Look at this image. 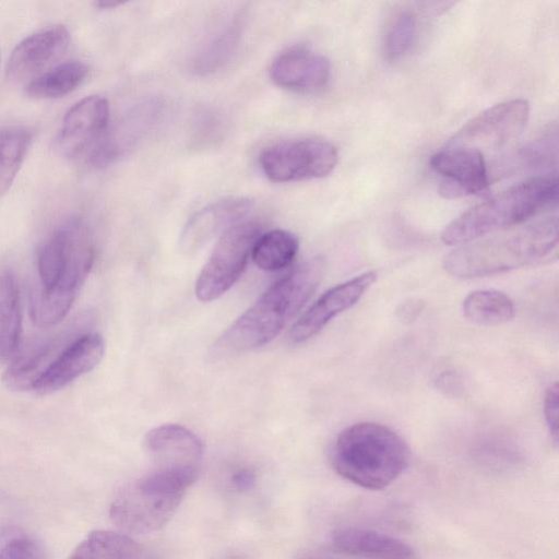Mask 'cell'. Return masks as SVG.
<instances>
[{
	"label": "cell",
	"instance_id": "cell-12",
	"mask_svg": "<svg viewBox=\"0 0 559 559\" xmlns=\"http://www.w3.org/2000/svg\"><path fill=\"white\" fill-rule=\"evenodd\" d=\"M145 450L152 461V469L178 472L198 477L203 444L190 429L166 424L150 430L144 439Z\"/></svg>",
	"mask_w": 559,
	"mask_h": 559
},
{
	"label": "cell",
	"instance_id": "cell-22",
	"mask_svg": "<svg viewBox=\"0 0 559 559\" xmlns=\"http://www.w3.org/2000/svg\"><path fill=\"white\" fill-rule=\"evenodd\" d=\"M22 331V313L16 278L11 271L0 273V359L15 353Z\"/></svg>",
	"mask_w": 559,
	"mask_h": 559
},
{
	"label": "cell",
	"instance_id": "cell-6",
	"mask_svg": "<svg viewBox=\"0 0 559 559\" xmlns=\"http://www.w3.org/2000/svg\"><path fill=\"white\" fill-rule=\"evenodd\" d=\"M195 480L185 473L151 469L117 492L109 507L110 519L124 533L155 532L170 520Z\"/></svg>",
	"mask_w": 559,
	"mask_h": 559
},
{
	"label": "cell",
	"instance_id": "cell-11",
	"mask_svg": "<svg viewBox=\"0 0 559 559\" xmlns=\"http://www.w3.org/2000/svg\"><path fill=\"white\" fill-rule=\"evenodd\" d=\"M70 40L71 34L63 24L50 25L26 36L8 60V78L25 86L52 68V63L68 49Z\"/></svg>",
	"mask_w": 559,
	"mask_h": 559
},
{
	"label": "cell",
	"instance_id": "cell-7",
	"mask_svg": "<svg viewBox=\"0 0 559 559\" xmlns=\"http://www.w3.org/2000/svg\"><path fill=\"white\" fill-rule=\"evenodd\" d=\"M261 230L259 222L241 221L222 234L197 278L198 299L215 300L239 280Z\"/></svg>",
	"mask_w": 559,
	"mask_h": 559
},
{
	"label": "cell",
	"instance_id": "cell-4",
	"mask_svg": "<svg viewBox=\"0 0 559 559\" xmlns=\"http://www.w3.org/2000/svg\"><path fill=\"white\" fill-rule=\"evenodd\" d=\"M411 452L405 440L379 423L362 421L337 436L331 454L335 472L369 490L392 484L408 466Z\"/></svg>",
	"mask_w": 559,
	"mask_h": 559
},
{
	"label": "cell",
	"instance_id": "cell-14",
	"mask_svg": "<svg viewBox=\"0 0 559 559\" xmlns=\"http://www.w3.org/2000/svg\"><path fill=\"white\" fill-rule=\"evenodd\" d=\"M377 280L365 272L324 292L295 322L289 332L293 343H304L318 334L334 317L356 305Z\"/></svg>",
	"mask_w": 559,
	"mask_h": 559
},
{
	"label": "cell",
	"instance_id": "cell-15",
	"mask_svg": "<svg viewBox=\"0 0 559 559\" xmlns=\"http://www.w3.org/2000/svg\"><path fill=\"white\" fill-rule=\"evenodd\" d=\"M105 353V341L97 333H87L66 346L48 366L34 386L41 394L70 384L94 369Z\"/></svg>",
	"mask_w": 559,
	"mask_h": 559
},
{
	"label": "cell",
	"instance_id": "cell-17",
	"mask_svg": "<svg viewBox=\"0 0 559 559\" xmlns=\"http://www.w3.org/2000/svg\"><path fill=\"white\" fill-rule=\"evenodd\" d=\"M269 72L277 86L299 93H312L329 83L331 64L319 53L305 48H292L274 59Z\"/></svg>",
	"mask_w": 559,
	"mask_h": 559
},
{
	"label": "cell",
	"instance_id": "cell-19",
	"mask_svg": "<svg viewBox=\"0 0 559 559\" xmlns=\"http://www.w3.org/2000/svg\"><path fill=\"white\" fill-rule=\"evenodd\" d=\"M335 554L365 559H416L414 549L403 540L364 527H343L332 535Z\"/></svg>",
	"mask_w": 559,
	"mask_h": 559
},
{
	"label": "cell",
	"instance_id": "cell-2",
	"mask_svg": "<svg viewBox=\"0 0 559 559\" xmlns=\"http://www.w3.org/2000/svg\"><path fill=\"white\" fill-rule=\"evenodd\" d=\"M324 273L325 263L320 257L296 266L228 328L218 346L229 352H247L271 342L302 309Z\"/></svg>",
	"mask_w": 559,
	"mask_h": 559
},
{
	"label": "cell",
	"instance_id": "cell-30",
	"mask_svg": "<svg viewBox=\"0 0 559 559\" xmlns=\"http://www.w3.org/2000/svg\"><path fill=\"white\" fill-rule=\"evenodd\" d=\"M0 559H48L43 545L28 535H17L4 543Z\"/></svg>",
	"mask_w": 559,
	"mask_h": 559
},
{
	"label": "cell",
	"instance_id": "cell-9",
	"mask_svg": "<svg viewBox=\"0 0 559 559\" xmlns=\"http://www.w3.org/2000/svg\"><path fill=\"white\" fill-rule=\"evenodd\" d=\"M530 117V104L522 98L493 105L466 122L447 143L485 151L502 148L524 130Z\"/></svg>",
	"mask_w": 559,
	"mask_h": 559
},
{
	"label": "cell",
	"instance_id": "cell-26",
	"mask_svg": "<svg viewBox=\"0 0 559 559\" xmlns=\"http://www.w3.org/2000/svg\"><path fill=\"white\" fill-rule=\"evenodd\" d=\"M33 133L25 127L0 128V198L13 183L28 148Z\"/></svg>",
	"mask_w": 559,
	"mask_h": 559
},
{
	"label": "cell",
	"instance_id": "cell-29",
	"mask_svg": "<svg viewBox=\"0 0 559 559\" xmlns=\"http://www.w3.org/2000/svg\"><path fill=\"white\" fill-rule=\"evenodd\" d=\"M530 143L521 153L524 167L540 169L557 163V130H549Z\"/></svg>",
	"mask_w": 559,
	"mask_h": 559
},
{
	"label": "cell",
	"instance_id": "cell-5",
	"mask_svg": "<svg viewBox=\"0 0 559 559\" xmlns=\"http://www.w3.org/2000/svg\"><path fill=\"white\" fill-rule=\"evenodd\" d=\"M557 194L556 173L530 178L462 213L444 227L441 239L460 246L521 225L555 203Z\"/></svg>",
	"mask_w": 559,
	"mask_h": 559
},
{
	"label": "cell",
	"instance_id": "cell-28",
	"mask_svg": "<svg viewBox=\"0 0 559 559\" xmlns=\"http://www.w3.org/2000/svg\"><path fill=\"white\" fill-rule=\"evenodd\" d=\"M416 37V19L408 11L393 20L384 38V53L389 60H397L412 48Z\"/></svg>",
	"mask_w": 559,
	"mask_h": 559
},
{
	"label": "cell",
	"instance_id": "cell-27",
	"mask_svg": "<svg viewBox=\"0 0 559 559\" xmlns=\"http://www.w3.org/2000/svg\"><path fill=\"white\" fill-rule=\"evenodd\" d=\"M55 343H43L23 353L8 368L3 381L15 390H34V386L48 366L56 358Z\"/></svg>",
	"mask_w": 559,
	"mask_h": 559
},
{
	"label": "cell",
	"instance_id": "cell-10",
	"mask_svg": "<svg viewBox=\"0 0 559 559\" xmlns=\"http://www.w3.org/2000/svg\"><path fill=\"white\" fill-rule=\"evenodd\" d=\"M110 121L109 104L100 95H90L75 103L64 115L56 138L61 155L87 159Z\"/></svg>",
	"mask_w": 559,
	"mask_h": 559
},
{
	"label": "cell",
	"instance_id": "cell-16",
	"mask_svg": "<svg viewBox=\"0 0 559 559\" xmlns=\"http://www.w3.org/2000/svg\"><path fill=\"white\" fill-rule=\"evenodd\" d=\"M253 202L242 197H230L210 203L195 212L179 237V249L186 254L200 250L213 237L241 222Z\"/></svg>",
	"mask_w": 559,
	"mask_h": 559
},
{
	"label": "cell",
	"instance_id": "cell-33",
	"mask_svg": "<svg viewBox=\"0 0 559 559\" xmlns=\"http://www.w3.org/2000/svg\"><path fill=\"white\" fill-rule=\"evenodd\" d=\"M257 483V475L252 469L240 468L230 476V484L238 491H247L252 489Z\"/></svg>",
	"mask_w": 559,
	"mask_h": 559
},
{
	"label": "cell",
	"instance_id": "cell-18",
	"mask_svg": "<svg viewBox=\"0 0 559 559\" xmlns=\"http://www.w3.org/2000/svg\"><path fill=\"white\" fill-rule=\"evenodd\" d=\"M157 112L158 104L147 100L135 105L117 122L109 121L103 138L85 162L100 167L123 156L151 127Z\"/></svg>",
	"mask_w": 559,
	"mask_h": 559
},
{
	"label": "cell",
	"instance_id": "cell-24",
	"mask_svg": "<svg viewBox=\"0 0 559 559\" xmlns=\"http://www.w3.org/2000/svg\"><path fill=\"white\" fill-rule=\"evenodd\" d=\"M462 311L475 324L498 325L513 319L515 307L513 300L503 292L477 289L464 298Z\"/></svg>",
	"mask_w": 559,
	"mask_h": 559
},
{
	"label": "cell",
	"instance_id": "cell-1",
	"mask_svg": "<svg viewBox=\"0 0 559 559\" xmlns=\"http://www.w3.org/2000/svg\"><path fill=\"white\" fill-rule=\"evenodd\" d=\"M94 254L92 233L82 218H70L51 233L38 253V286L31 298L36 325L50 328L63 320L91 272Z\"/></svg>",
	"mask_w": 559,
	"mask_h": 559
},
{
	"label": "cell",
	"instance_id": "cell-3",
	"mask_svg": "<svg viewBox=\"0 0 559 559\" xmlns=\"http://www.w3.org/2000/svg\"><path fill=\"white\" fill-rule=\"evenodd\" d=\"M499 231L457 246L444 257V270L462 278L499 274L542 260L558 243L556 216Z\"/></svg>",
	"mask_w": 559,
	"mask_h": 559
},
{
	"label": "cell",
	"instance_id": "cell-35",
	"mask_svg": "<svg viewBox=\"0 0 559 559\" xmlns=\"http://www.w3.org/2000/svg\"><path fill=\"white\" fill-rule=\"evenodd\" d=\"M95 4L100 9H108V8H115V7L119 5V4H121V2L110 1V0H102V1L96 2Z\"/></svg>",
	"mask_w": 559,
	"mask_h": 559
},
{
	"label": "cell",
	"instance_id": "cell-8",
	"mask_svg": "<svg viewBox=\"0 0 559 559\" xmlns=\"http://www.w3.org/2000/svg\"><path fill=\"white\" fill-rule=\"evenodd\" d=\"M337 159V150L330 142L301 139L270 145L261 153L259 163L271 181L290 182L325 177Z\"/></svg>",
	"mask_w": 559,
	"mask_h": 559
},
{
	"label": "cell",
	"instance_id": "cell-36",
	"mask_svg": "<svg viewBox=\"0 0 559 559\" xmlns=\"http://www.w3.org/2000/svg\"><path fill=\"white\" fill-rule=\"evenodd\" d=\"M336 555H338V554H336ZM338 556H340V558H337V559H365V558L349 557V556H343V555H338Z\"/></svg>",
	"mask_w": 559,
	"mask_h": 559
},
{
	"label": "cell",
	"instance_id": "cell-20",
	"mask_svg": "<svg viewBox=\"0 0 559 559\" xmlns=\"http://www.w3.org/2000/svg\"><path fill=\"white\" fill-rule=\"evenodd\" d=\"M242 31V14L235 12L214 26L199 45L191 59V70L198 75L211 74L229 61Z\"/></svg>",
	"mask_w": 559,
	"mask_h": 559
},
{
	"label": "cell",
	"instance_id": "cell-25",
	"mask_svg": "<svg viewBox=\"0 0 559 559\" xmlns=\"http://www.w3.org/2000/svg\"><path fill=\"white\" fill-rule=\"evenodd\" d=\"M299 242L297 237L284 229H272L257 238L251 258L264 271H280L295 259Z\"/></svg>",
	"mask_w": 559,
	"mask_h": 559
},
{
	"label": "cell",
	"instance_id": "cell-23",
	"mask_svg": "<svg viewBox=\"0 0 559 559\" xmlns=\"http://www.w3.org/2000/svg\"><path fill=\"white\" fill-rule=\"evenodd\" d=\"M87 66L80 60L53 66L25 87V94L36 99H53L74 91L85 79Z\"/></svg>",
	"mask_w": 559,
	"mask_h": 559
},
{
	"label": "cell",
	"instance_id": "cell-13",
	"mask_svg": "<svg viewBox=\"0 0 559 559\" xmlns=\"http://www.w3.org/2000/svg\"><path fill=\"white\" fill-rule=\"evenodd\" d=\"M430 166L442 177L439 191L444 198L481 193L489 186L485 155L475 150L445 145L431 156Z\"/></svg>",
	"mask_w": 559,
	"mask_h": 559
},
{
	"label": "cell",
	"instance_id": "cell-21",
	"mask_svg": "<svg viewBox=\"0 0 559 559\" xmlns=\"http://www.w3.org/2000/svg\"><path fill=\"white\" fill-rule=\"evenodd\" d=\"M68 559H152V557L128 534L97 530L91 532Z\"/></svg>",
	"mask_w": 559,
	"mask_h": 559
},
{
	"label": "cell",
	"instance_id": "cell-31",
	"mask_svg": "<svg viewBox=\"0 0 559 559\" xmlns=\"http://www.w3.org/2000/svg\"><path fill=\"white\" fill-rule=\"evenodd\" d=\"M558 383L550 385L545 394L544 414L548 431L555 443H558Z\"/></svg>",
	"mask_w": 559,
	"mask_h": 559
},
{
	"label": "cell",
	"instance_id": "cell-32",
	"mask_svg": "<svg viewBox=\"0 0 559 559\" xmlns=\"http://www.w3.org/2000/svg\"><path fill=\"white\" fill-rule=\"evenodd\" d=\"M425 307V302L418 298L404 300L396 308V317L401 322L409 323L417 319Z\"/></svg>",
	"mask_w": 559,
	"mask_h": 559
},
{
	"label": "cell",
	"instance_id": "cell-34",
	"mask_svg": "<svg viewBox=\"0 0 559 559\" xmlns=\"http://www.w3.org/2000/svg\"><path fill=\"white\" fill-rule=\"evenodd\" d=\"M438 386L441 389V390H447V392L449 391H454V388H459V380L456 379V377L453 374V373H443L439 379H438Z\"/></svg>",
	"mask_w": 559,
	"mask_h": 559
}]
</instances>
